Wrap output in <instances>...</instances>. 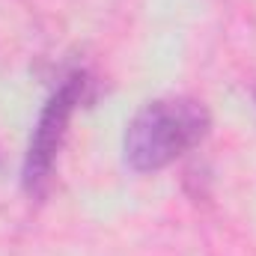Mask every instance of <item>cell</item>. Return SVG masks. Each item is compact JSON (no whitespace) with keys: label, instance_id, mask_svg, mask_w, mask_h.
Wrapping results in <instances>:
<instances>
[{"label":"cell","instance_id":"cell-2","mask_svg":"<svg viewBox=\"0 0 256 256\" xmlns=\"http://www.w3.org/2000/svg\"><path fill=\"white\" fill-rule=\"evenodd\" d=\"M84 90H86V80H84V74L74 72V74L63 78V84L51 92V98L39 110V120L33 126L27 152H24V164H21V185L27 194L39 196L48 188L54 164L60 158V149L68 134L72 114L84 102Z\"/></svg>","mask_w":256,"mask_h":256},{"label":"cell","instance_id":"cell-1","mask_svg":"<svg viewBox=\"0 0 256 256\" xmlns=\"http://www.w3.org/2000/svg\"><path fill=\"white\" fill-rule=\"evenodd\" d=\"M212 131L208 108L191 96L146 102L126 126L122 158L134 173H158L200 146Z\"/></svg>","mask_w":256,"mask_h":256}]
</instances>
